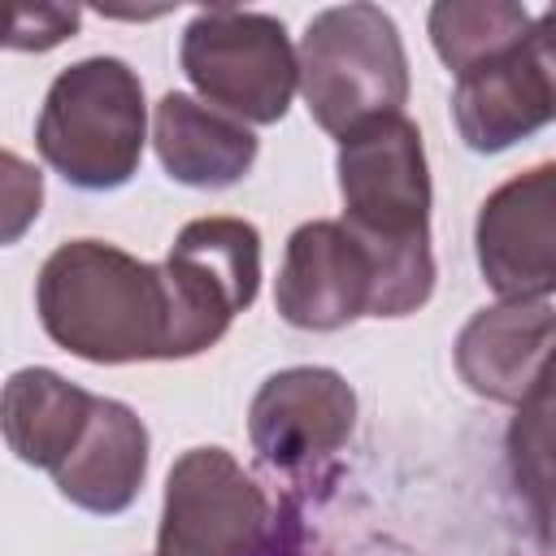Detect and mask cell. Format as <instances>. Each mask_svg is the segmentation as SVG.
Returning a JSON list of instances; mask_svg holds the SVG:
<instances>
[{
    "label": "cell",
    "mask_w": 556,
    "mask_h": 556,
    "mask_svg": "<svg viewBox=\"0 0 556 556\" xmlns=\"http://www.w3.org/2000/svg\"><path fill=\"white\" fill-rule=\"evenodd\" d=\"M343 226L374 261L369 317L417 313L434 291L430 252V169L421 130L404 117H378L339 139Z\"/></svg>",
    "instance_id": "obj_1"
},
{
    "label": "cell",
    "mask_w": 556,
    "mask_h": 556,
    "mask_svg": "<svg viewBox=\"0 0 556 556\" xmlns=\"http://www.w3.org/2000/svg\"><path fill=\"white\" fill-rule=\"evenodd\" d=\"M48 339L91 365L169 361V300L161 265L100 239L61 243L35 282Z\"/></svg>",
    "instance_id": "obj_2"
},
{
    "label": "cell",
    "mask_w": 556,
    "mask_h": 556,
    "mask_svg": "<svg viewBox=\"0 0 556 556\" xmlns=\"http://www.w3.org/2000/svg\"><path fill=\"white\" fill-rule=\"evenodd\" d=\"M39 156L83 191H113L135 178L148 143L139 74L117 56L65 65L39 109Z\"/></svg>",
    "instance_id": "obj_3"
},
{
    "label": "cell",
    "mask_w": 556,
    "mask_h": 556,
    "mask_svg": "<svg viewBox=\"0 0 556 556\" xmlns=\"http://www.w3.org/2000/svg\"><path fill=\"white\" fill-rule=\"evenodd\" d=\"M295 91L334 139L400 113L408 100V56L391 13L378 4L321 9L295 52Z\"/></svg>",
    "instance_id": "obj_4"
},
{
    "label": "cell",
    "mask_w": 556,
    "mask_h": 556,
    "mask_svg": "<svg viewBox=\"0 0 556 556\" xmlns=\"http://www.w3.org/2000/svg\"><path fill=\"white\" fill-rule=\"evenodd\" d=\"M187 83L208 109L243 122L274 126L295 96V48L278 17L248 9H204L187 22L178 48Z\"/></svg>",
    "instance_id": "obj_5"
},
{
    "label": "cell",
    "mask_w": 556,
    "mask_h": 556,
    "mask_svg": "<svg viewBox=\"0 0 556 556\" xmlns=\"http://www.w3.org/2000/svg\"><path fill=\"white\" fill-rule=\"evenodd\" d=\"M169 361L213 348L261 287V230L243 217H195L178 230L165 265Z\"/></svg>",
    "instance_id": "obj_6"
},
{
    "label": "cell",
    "mask_w": 556,
    "mask_h": 556,
    "mask_svg": "<svg viewBox=\"0 0 556 556\" xmlns=\"http://www.w3.org/2000/svg\"><path fill=\"white\" fill-rule=\"evenodd\" d=\"M269 500L226 447H191L165 478L156 556H265Z\"/></svg>",
    "instance_id": "obj_7"
},
{
    "label": "cell",
    "mask_w": 556,
    "mask_h": 556,
    "mask_svg": "<svg viewBox=\"0 0 556 556\" xmlns=\"http://www.w3.org/2000/svg\"><path fill=\"white\" fill-rule=\"evenodd\" d=\"M556 113L552 91V13L534 22L526 43L456 74L452 117L473 152H504L543 130Z\"/></svg>",
    "instance_id": "obj_8"
},
{
    "label": "cell",
    "mask_w": 556,
    "mask_h": 556,
    "mask_svg": "<svg viewBox=\"0 0 556 556\" xmlns=\"http://www.w3.org/2000/svg\"><path fill=\"white\" fill-rule=\"evenodd\" d=\"M478 269L504 300H543L556 282V165L543 161L495 187L473 226Z\"/></svg>",
    "instance_id": "obj_9"
},
{
    "label": "cell",
    "mask_w": 556,
    "mask_h": 556,
    "mask_svg": "<svg viewBox=\"0 0 556 556\" xmlns=\"http://www.w3.org/2000/svg\"><path fill=\"white\" fill-rule=\"evenodd\" d=\"M356 426V391L326 365H291L261 382L248 408L252 452L269 469H304L334 456Z\"/></svg>",
    "instance_id": "obj_10"
},
{
    "label": "cell",
    "mask_w": 556,
    "mask_h": 556,
    "mask_svg": "<svg viewBox=\"0 0 556 556\" xmlns=\"http://www.w3.org/2000/svg\"><path fill=\"white\" fill-rule=\"evenodd\" d=\"M274 304L287 326L339 330L374 308V261L343 222H304L291 230Z\"/></svg>",
    "instance_id": "obj_11"
},
{
    "label": "cell",
    "mask_w": 556,
    "mask_h": 556,
    "mask_svg": "<svg viewBox=\"0 0 556 556\" xmlns=\"http://www.w3.org/2000/svg\"><path fill=\"white\" fill-rule=\"evenodd\" d=\"M547 348L552 295L504 300L465 321V330L456 334V369L469 382V391L500 404H521L547 382Z\"/></svg>",
    "instance_id": "obj_12"
},
{
    "label": "cell",
    "mask_w": 556,
    "mask_h": 556,
    "mask_svg": "<svg viewBox=\"0 0 556 556\" xmlns=\"http://www.w3.org/2000/svg\"><path fill=\"white\" fill-rule=\"evenodd\" d=\"M148 478V426L143 417L122 404L96 395L91 417L70 447V456L52 469L56 491L78 504L83 513L113 517L126 513Z\"/></svg>",
    "instance_id": "obj_13"
},
{
    "label": "cell",
    "mask_w": 556,
    "mask_h": 556,
    "mask_svg": "<svg viewBox=\"0 0 556 556\" xmlns=\"http://www.w3.org/2000/svg\"><path fill=\"white\" fill-rule=\"evenodd\" d=\"M152 143L165 174L182 187H230L256 161V135L243 122L191 100L187 91H165L156 100Z\"/></svg>",
    "instance_id": "obj_14"
},
{
    "label": "cell",
    "mask_w": 556,
    "mask_h": 556,
    "mask_svg": "<svg viewBox=\"0 0 556 556\" xmlns=\"http://www.w3.org/2000/svg\"><path fill=\"white\" fill-rule=\"evenodd\" d=\"M96 395L61 378L56 369L30 365L9 374L0 387V434L9 452L35 469H56L78 443Z\"/></svg>",
    "instance_id": "obj_15"
},
{
    "label": "cell",
    "mask_w": 556,
    "mask_h": 556,
    "mask_svg": "<svg viewBox=\"0 0 556 556\" xmlns=\"http://www.w3.org/2000/svg\"><path fill=\"white\" fill-rule=\"evenodd\" d=\"M534 30V17L513 0H439L430 9V43L452 74L482 65Z\"/></svg>",
    "instance_id": "obj_16"
},
{
    "label": "cell",
    "mask_w": 556,
    "mask_h": 556,
    "mask_svg": "<svg viewBox=\"0 0 556 556\" xmlns=\"http://www.w3.org/2000/svg\"><path fill=\"white\" fill-rule=\"evenodd\" d=\"M78 17L70 4H0V48L48 52L78 30Z\"/></svg>",
    "instance_id": "obj_17"
},
{
    "label": "cell",
    "mask_w": 556,
    "mask_h": 556,
    "mask_svg": "<svg viewBox=\"0 0 556 556\" xmlns=\"http://www.w3.org/2000/svg\"><path fill=\"white\" fill-rule=\"evenodd\" d=\"M43 208V174L17 152L0 148V248L17 243Z\"/></svg>",
    "instance_id": "obj_18"
}]
</instances>
